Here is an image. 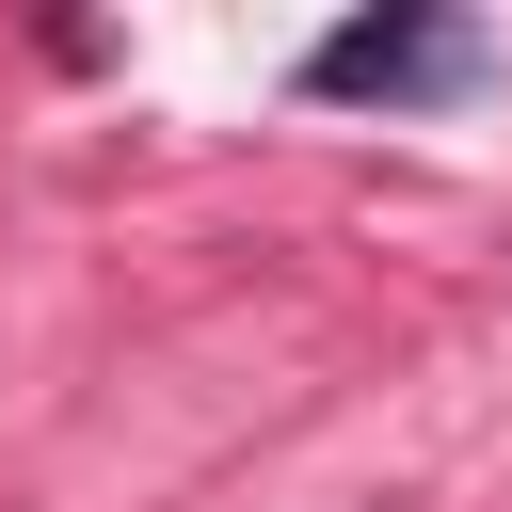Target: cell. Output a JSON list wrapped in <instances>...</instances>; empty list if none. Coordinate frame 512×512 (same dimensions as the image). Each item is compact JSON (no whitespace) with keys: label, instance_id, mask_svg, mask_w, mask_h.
Instances as JSON below:
<instances>
[{"label":"cell","instance_id":"obj_1","mask_svg":"<svg viewBox=\"0 0 512 512\" xmlns=\"http://www.w3.org/2000/svg\"><path fill=\"white\" fill-rule=\"evenodd\" d=\"M480 80V32L464 16H336L320 48H304V96H464Z\"/></svg>","mask_w":512,"mask_h":512}]
</instances>
